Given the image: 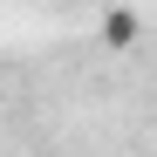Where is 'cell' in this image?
Wrapping results in <instances>:
<instances>
[{"mask_svg": "<svg viewBox=\"0 0 157 157\" xmlns=\"http://www.w3.org/2000/svg\"><path fill=\"white\" fill-rule=\"evenodd\" d=\"M137 34H144V21L130 7H109V14H102V48H130Z\"/></svg>", "mask_w": 157, "mask_h": 157, "instance_id": "cell-1", "label": "cell"}]
</instances>
